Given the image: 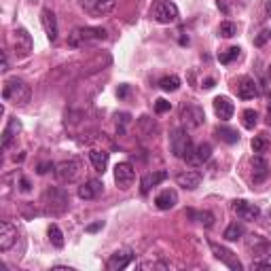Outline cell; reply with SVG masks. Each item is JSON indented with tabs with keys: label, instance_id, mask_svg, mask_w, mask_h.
I'll return each instance as SVG.
<instances>
[{
	"label": "cell",
	"instance_id": "1",
	"mask_svg": "<svg viewBox=\"0 0 271 271\" xmlns=\"http://www.w3.org/2000/svg\"><path fill=\"white\" fill-rule=\"evenodd\" d=\"M170 147H172V153L176 155L178 159H191V155H193L195 147L193 142H191V136L189 132L184 130V127H178V130H174L172 136H170Z\"/></svg>",
	"mask_w": 271,
	"mask_h": 271
},
{
	"label": "cell",
	"instance_id": "2",
	"mask_svg": "<svg viewBox=\"0 0 271 271\" xmlns=\"http://www.w3.org/2000/svg\"><path fill=\"white\" fill-rule=\"evenodd\" d=\"M3 98L7 102H13L17 106H24L30 102V87L24 83V81H17V78H13V81H7L5 83V89H3Z\"/></svg>",
	"mask_w": 271,
	"mask_h": 271
},
{
	"label": "cell",
	"instance_id": "3",
	"mask_svg": "<svg viewBox=\"0 0 271 271\" xmlns=\"http://www.w3.org/2000/svg\"><path fill=\"white\" fill-rule=\"evenodd\" d=\"M106 30L104 28H76L70 36V45L72 47H85V45H91V43H100V40H106Z\"/></svg>",
	"mask_w": 271,
	"mask_h": 271
},
{
	"label": "cell",
	"instance_id": "4",
	"mask_svg": "<svg viewBox=\"0 0 271 271\" xmlns=\"http://www.w3.org/2000/svg\"><path fill=\"white\" fill-rule=\"evenodd\" d=\"M151 15L159 24H174L178 19V7L172 0H155Z\"/></svg>",
	"mask_w": 271,
	"mask_h": 271
},
{
	"label": "cell",
	"instance_id": "5",
	"mask_svg": "<svg viewBox=\"0 0 271 271\" xmlns=\"http://www.w3.org/2000/svg\"><path fill=\"white\" fill-rule=\"evenodd\" d=\"M250 250H252V267L271 269V242L259 237V240H254Z\"/></svg>",
	"mask_w": 271,
	"mask_h": 271
},
{
	"label": "cell",
	"instance_id": "6",
	"mask_svg": "<svg viewBox=\"0 0 271 271\" xmlns=\"http://www.w3.org/2000/svg\"><path fill=\"white\" fill-rule=\"evenodd\" d=\"M134 180H136V170H134L132 163L121 161V163L115 165V182H117L119 189L127 191V189L134 184Z\"/></svg>",
	"mask_w": 271,
	"mask_h": 271
},
{
	"label": "cell",
	"instance_id": "7",
	"mask_svg": "<svg viewBox=\"0 0 271 271\" xmlns=\"http://www.w3.org/2000/svg\"><path fill=\"white\" fill-rule=\"evenodd\" d=\"M210 248H212V252H214V257H216L218 261L225 263L229 269H233V271H242V269H244V265L240 263V259H237V254L231 252L229 248L220 246V244H216V242H210Z\"/></svg>",
	"mask_w": 271,
	"mask_h": 271
},
{
	"label": "cell",
	"instance_id": "8",
	"mask_svg": "<svg viewBox=\"0 0 271 271\" xmlns=\"http://www.w3.org/2000/svg\"><path fill=\"white\" fill-rule=\"evenodd\" d=\"M233 212L242 220H257L261 216V208L257 203H250L246 199H235L233 201Z\"/></svg>",
	"mask_w": 271,
	"mask_h": 271
},
{
	"label": "cell",
	"instance_id": "9",
	"mask_svg": "<svg viewBox=\"0 0 271 271\" xmlns=\"http://www.w3.org/2000/svg\"><path fill=\"white\" fill-rule=\"evenodd\" d=\"M78 170H81V163L76 159H68V161H61L55 165V176L61 182H72L78 176Z\"/></svg>",
	"mask_w": 271,
	"mask_h": 271
},
{
	"label": "cell",
	"instance_id": "10",
	"mask_svg": "<svg viewBox=\"0 0 271 271\" xmlns=\"http://www.w3.org/2000/svg\"><path fill=\"white\" fill-rule=\"evenodd\" d=\"M132 261H134V252L130 248H123V250H117L115 254H110V259L106 261V269L108 271H121Z\"/></svg>",
	"mask_w": 271,
	"mask_h": 271
},
{
	"label": "cell",
	"instance_id": "11",
	"mask_svg": "<svg viewBox=\"0 0 271 271\" xmlns=\"http://www.w3.org/2000/svg\"><path fill=\"white\" fill-rule=\"evenodd\" d=\"M168 176H170V174H168L165 170L144 174V176H142V180H140V193H142V195H149L151 189L157 186V184H161L163 180H168Z\"/></svg>",
	"mask_w": 271,
	"mask_h": 271
},
{
	"label": "cell",
	"instance_id": "12",
	"mask_svg": "<svg viewBox=\"0 0 271 271\" xmlns=\"http://www.w3.org/2000/svg\"><path fill=\"white\" fill-rule=\"evenodd\" d=\"M235 91L240 95L242 100H252L259 95V87H257V81L252 76H242L237 78V85H235Z\"/></svg>",
	"mask_w": 271,
	"mask_h": 271
},
{
	"label": "cell",
	"instance_id": "13",
	"mask_svg": "<svg viewBox=\"0 0 271 271\" xmlns=\"http://www.w3.org/2000/svg\"><path fill=\"white\" fill-rule=\"evenodd\" d=\"M180 119H182L184 127H199L205 121V115L199 106H182Z\"/></svg>",
	"mask_w": 271,
	"mask_h": 271
},
{
	"label": "cell",
	"instance_id": "14",
	"mask_svg": "<svg viewBox=\"0 0 271 271\" xmlns=\"http://www.w3.org/2000/svg\"><path fill=\"white\" fill-rule=\"evenodd\" d=\"M15 242H17V229H15L13 222L3 220V225H0V250L3 252L11 250Z\"/></svg>",
	"mask_w": 271,
	"mask_h": 271
},
{
	"label": "cell",
	"instance_id": "15",
	"mask_svg": "<svg viewBox=\"0 0 271 271\" xmlns=\"http://www.w3.org/2000/svg\"><path fill=\"white\" fill-rule=\"evenodd\" d=\"M15 53H17V57H28L32 53V36L24 28L15 30Z\"/></svg>",
	"mask_w": 271,
	"mask_h": 271
},
{
	"label": "cell",
	"instance_id": "16",
	"mask_svg": "<svg viewBox=\"0 0 271 271\" xmlns=\"http://www.w3.org/2000/svg\"><path fill=\"white\" fill-rule=\"evenodd\" d=\"M212 104H214V113H216V117L220 121H229L233 117V113H235V106H233V102L227 98V95H216Z\"/></svg>",
	"mask_w": 271,
	"mask_h": 271
},
{
	"label": "cell",
	"instance_id": "17",
	"mask_svg": "<svg viewBox=\"0 0 271 271\" xmlns=\"http://www.w3.org/2000/svg\"><path fill=\"white\" fill-rule=\"evenodd\" d=\"M40 22H43V28L47 32V38H49L51 43L57 40V17H55V13L51 9H45L40 13Z\"/></svg>",
	"mask_w": 271,
	"mask_h": 271
},
{
	"label": "cell",
	"instance_id": "18",
	"mask_svg": "<svg viewBox=\"0 0 271 271\" xmlns=\"http://www.w3.org/2000/svg\"><path fill=\"white\" fill-rule=\"evenodd\" d=\"M201 178H203L201 172H197V170H186V172L178 174L176 182H178V186H182L186 191H193V189H197L201 184Z\"/></svg>",
	"mask_w": 271,
	"mask_h": 271
},
{
	"label": "cell",
	"instance_id": "19",
	"mask_svg": "<svg viewBox=\"0 0 271 271\" xmlns=\"http://www.w3.org/2000/svg\"><path fill=\"white\" fill-rule=\"evenodd\" d=\"M178 203V193L174 189H165L155 197V205L159 210H172Z\"/></svg>",
	"mask_w": 271,
	"mask_h": 271
},
{
	"label": "cell",
	"instance_id": "20",
	"mask_svg": "<svg viewBox=\"0 0 271 271\" xmlns=\"http://www.w3.org/2000/svg\"><path fill=\"white\" fill-rule=\"evenodd\" d=\"M102 189H104V184L100 180H95V178L87 180L85 184L78 186V197H81V199H95L102 193Z\"/></svg>",
	"mask_w": 271,
	"mask_h": 271
},
{
	"label": "cell",
	"instance_id": "21",
	"mask_svg": "<svg viewBox=\"0 0 271 271\" xmlns=\"http://www.w3.org/2000/svg\"><path fill=\"white\" fill-rule=\"evenodd\" d=\"M19 132H22L19 119H17V117H11L9 123H7V127H5V132H3V149H9L11 142H13V138L17 136Z\"/></svg>",
	"mask_w": 271,
	"mask_h": 271
},
{
	"label": "cell",
	"instance_id": "22",
	"mask_svg": "<svg viewBox=\"0 0 271 271\" xmlns=\"http://www.w3.org/2000/svg\"><path fill=\"white\" fill-rule=\"evenodd\" d=\"M267 176H269V165L261 155H257L252 159V178H254V182H263Z\"/></svg>",
	"mask_w": 271,
	"mask_h": 271
},
{
	"label": "cell",
	"instance_id": "23",
	"mask_svg": "<svg viewBox=\"0 0 271 271\" xmlns=\"http://www.w3.org/2000/svg\"><path fill=\"white\" fill-rule=\"evenodd\" d=\"M210 157H212V147L208 144V142H203V144L195 147L193 155H191V159H189V163H193V165H201V163L208 161Z\"/></svg>",
	"mask_w": 271,
	"mask_h": 271
},
{
	"label": "cell",
	"instance_id": "24",
	"mask_svg": "<svg viewBox=\"0 0 271 271\" xmlns=\"http://www.w3.org/2000/svg\"><path fill=\"white\" fill-rule=\"evenodd\" d=\"M89 159H91L93 170H95V172H100V174H104L106 168H108V159H110V155H108L106 151H91V153H89Z\"/></svg>",
	"mask_w": 271,
	"mask_h": 271
},
{
	"label": "cell",
	"instance_id": "25",
	"mask_svg": "<svg viewBox=\"0 0 271 271\" xmlns=\"http://www.w3.org/2000/svg\"><path fill=\"white\" fill-rule=\"evenodd\" d=\"M216 138L227 142V144H235V142H240V134H237V130H231V127H216Z\"/></svg>",
	"mask_w": 271,
	"mask_h": 271
},
{
	"label": "cell",
	"instance_id": "26",
	"mask_svg": "<svg viewBox=\"0 0 271 271\" xmlns=\"http://www.w3.org/2000/svg\"><path fill=\"white\" fill-rule=\"evenodd\" d=\"M186 214L193 218V220H197V222H201L203 227H212L214 225V214H210V212H195V210H186Z\"/></svg>",
	"mask_w": 271,
	"mask_h": 271
},
{
	"label": "cell",
	"instance_id": "27",
	"mask_svg": "<svg viewBox=\"0 0 271 271\" xmlns=\"http://www.w3.org/2000/svg\"><path fill=\"white\" fill-rule=\"evenodd\" d=\"M240 55H242V49H240V47H229L227 51H220V53H218V61L227 66V64H231L233 59H237Z\"/></svg>",
	"mask_w": 271,
	"mask_h": 271
},
{
	"label": "cell",
	"instance_id": "28",
	"mask_svg": "<svg viewBox=\"0 0 271 271\" xmlns=\"http://www.w3.org/2000/svg\"><path fill=\"white\" fill-rule=\"evenodd\" d=\"M242 123H244L246 130H254V127H257V123H259L257 110H252V108L244 110V113H242Z\"/></svg>",
	"mask_w": 271,
	"mask_h": 271
},
{
	"label": "cell",
	"instance_id": "29",
	"mask_svg": "<svg viewBox=\"0 0 271 271\" xmlns=\"http://www.w3.org/2000/svg\"><path fill=\"white\" fill-rule=\"evenodd\" d=\"M159 87H161L163 91H176L180 87V78L176 74H172V76H163L161 81H159Z\"/></svg>",
	"mask_w": 271,
	"mask_h": 271
},
{
	"label": "cell",
	"instance_id": "30",
	"mask_svg": "<svg viewBox=\"0 0 271 271\" xmlns=\"http://www.w3.org/2000/svg\"><path fill=\"white\" fill-rule=\"evenodd\" d=\"M242 235H244V225H240V222H233V225H229L227 231H225V240L235 242V240H240Z\"/></svg>",
	"mask_w": 271,
	"mask_h": 271
},
{
	"label": "cell",
	"instance_id": "31",
	"mask_svg": "<svg viewBox=\"0 0 271 271\" xmlns=\"http://www.w3.org/2000/svg\"><path fill=\"white\" fill-rule=\"evenodd\" d=\"M235 34H237V26H235L233 22H222V24L218 26V36L231 38V36H235Z\"/></svg>",
	"mask_w": 271,
	"mask_h": 271
},
{
	"label": "cell",
	"instance_id": "32",
	"mask_svg": "<svg viewBox=\"0 0 271 271\" xmlns=\"http://www.w3.org/2000/svg\"><path fill=\"white\" fill-rule=\"evenodd\" d=\"M267 149H269V140H267L265 134L254 136V138H252V151H254V153H259V155H261V153H265Z\"/></svg>",
	"mask_w": 271,
	"mask_h": 271
},
{
	"label": "cell",
	"instance_id": "33",
	"mask_svg": "<svg viewBox=\"0 0 271 271\" xmlns=\"http://www.w3.org/2000/svg\"><path fill=\"white\" fill-rule=\"evenodd\" d=\"M49 240H51V244L55 248H64V233L59 231L57 225H51L49 227Z\"/></svg>",
	"mask_w": 271,
	"mask_h": 271
},
{
	"label": "cell",
	"instance_id": "34",
	"mask_svg": "<svg viewBox=\"0 0 271 271\" xmlns=\"http://www.w3.org/2000/svg\"><path fill=\"white\" fill-rule=\"evenodd\" d=\"M117 5V0H95V13H110L115 9Z\"/></svg>",
	"mask_w": 271,
	"mask_h": 271
},
{
	"label": "cell",
	"instance_id": "35",
	"mask_svg": "<svg viewBox=\"0 0 271 271\" xmlns=\"http://www.w3.org/2000/svg\"><path fill=\"white\" fill-rule=\"evenodd\" d=\"M170 108H172V104H170L168 100H157V102H155V113H157V115L168 113Z\"/></svg>",
	"mask_w": 271,
	"mask_h": 271
},
{
	"label": "cell",
	"instance_id": "36",
	"mask_svg": "<svg viewBox=\"0 0 271 271\" xmlns=\"http://www.w3.org/2000/svg\"><path fill=\"white\" fill-rule=\"evenodd\" d=\"M100 229H104V220H98V222H93V225H89L85 231L87 233H95V231H100Z\"/></svg>",
	"mask_w": 271,
	"mask_h": 271
},
{
	"label": "cell",
	"instance_id": "37",
	"mask_svg": "<svg viewBox=\"0 0 271 271\" xmlns=\"http://www.w3.org/2000/svg\"><path fill=\"white\" fill-rule=\"evenodd\" d=\"M115 119H117V125L121 123V132H123V130H125V123L130 121V115H127V113H121V115H117Z\"/></svg>",
	"mask_w": 271,
	"mask_h": 271
},
{
	"label": "cell",
	"instance_id": "38",
	"mask_svg": "<svg viewBox=\"0 0 271 271\" xmlns=\"http://www.w3.org/2000/svg\"><path fill=\"white\" fill-rule=\"evenodd\" d=\"M117 95L123 100V98H127L130 95V85H119V89H117Z\"/></svg>",
	"mask_w": 271,
	"mask_h": 271
},
{
	"label": "cell",
	"instance_id": "39",
	"mask_svg": "<svg viewBox=\"0 0 271 271\" xmlns=\"http://www.w3.org/2000/svg\"><path fill=\"white\" fill-rule=\"evenodd\" d=\"M51 168H53V165H51V163H40V165H38V170H36V172H38V174H47V172H49V170H51Z\"/></svg>",
	"mask_w": 271,
	"mask_h": 271
},
{
	"label": "cell",
	"instance_id": "40",
	"mask_svg": "<svg viewBox=\"0 0 271 271\" xmlns=\"http://www.w3.org/2000/svg\"><path fill=\"white\" fill-rule=\"evenodd\" d=\"M0 70H3V72L9 70V61H7V55L5 53H3V64H0Z\"/></svg>",
	"mask_w": 271,
	"mask_h": 271
},
{
	"label": "cell",
	"instance_id": "41",
	"mask_svg": "<svg viewBox=\"0 0 271 271\" xmlns=\"http://www.w3.org/2000/svg\"><path fill=\"white\" fill-rule=\"evenodd\" d=\"M203 87H205V89H212V87H214V78H205V81H203Z\"/></svg>",
	"mask_w": 271,
	"mask_h": 271
},
{
	"label": "cell",
	"instance_id": "42",
	"mask_svg": "<svg viewBox=\"0 0 271 271\" xmlns=\"http://www.w3.org/2000/svg\"><path fill=\"white\" fill-rule=\"evenodd\" d=\"M22 191H24V193H28V191H30V182L26 178H22Z\"/></svg>",
	"mask_w": 271,
	"mask_h": 271
},
{
	"label": "cell",
	"instance_id": "43",
	"mask_svg": "<svg viewBox=\"0 0 271 271\" xmlns=\"http://www.w3.org/2000/svg\"><path fill=\"white\" fill-rule=\"evenodd\" d=\"M267 123L271 125V108H269V113H267Z\"/></svg>",
	"mask_w": 271,
	"mask_h": 271
},
{
	"label": "cell",
	"instance_id": "44",
	"mask_svg": "<svg viewBox=\"0 0 271 271\" xmlns=\"http://www.w3.org/2000/svg\"><path fill=\"white\" fill-rule=\"evenodd\" d=\"M269 76H271V66H269Z\"/></svg>",
	"mask_w": 271,
	"mask_h": 271
}]
</instances>
